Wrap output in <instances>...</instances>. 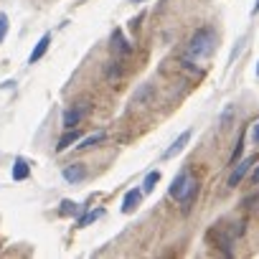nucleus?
I'll use <instances>...</instances> for the list:
<instances>
[{"label": "nucleus", "mask_w": 259, "mask_h": 259, "mask_svg": "<svg viewBox=\"0 0 259 259\" xmlns=\"http://www.w3.org/2000/svg\"><path fill=\"white\" fill-rule=\"evenodd\" d=\"M107 81L109 84H119L122 81V64L119 61H112L109 69H107Z\"/></svg>", "instance_id": "nucleus-15"}, {"label": "nucleus", "mask_w": 259, "mask_h": 259, "mask_svg": "<svg viewBox=\"0 0 259 259\" xmlns=\"http://www.w3.org/2000/svg\"><path fill=\"white\" fill-rule=\"evenodd\" d=\"M49 44H51V33H44V36H41V41L36 44V49L31 51V56H28V64H36V61H41V59H44V54L49 51Z\"/></svg>", "instance_id": "nucleus-8"}, {"label": "nucleus", "mask_w": 259, "mask_h": 259, "mask_svg": "<svg viewBox=\"0 0 259 259\" xmlns=\"http://www.w3.org/2000/svg\"><path fill=\"white\" fill-rule=\"evenodd\" d=\"M251 13H254V16L259 13V0H256V6H254V11H251Z\"/></svg>", "instance_id": "nucleus-23"}, {"label": "nucleus", "mask_w": 259, "mask_h": 259, "mask_svg": "<svg viewBox=\"0 0 259 259\" xmlns=\"http://www.w3.org/2000/svg\"><path fill=\"white\" fill-rule=\"evenodd\" d=\"M188 140H191V130H186V133H181V138H178V140H176V143H173V145H170L168 150H165V158H173V155H178V153H181V150L186 148V143H188Z\"/></svg>", "instance_id": "nucleus-12"}, {"label": "nucleus", "mask_w": 259, "mask_h": 259, "mask_svg": "<svg viewBox=\"0 0 259 259\" xmlns=\"http://www.w3.org/2000/svg\"><path fill=\"white\" fill-rule=\"evenodd\" d=\"M102 213H104L102 208H97V211H87V213H84V216L76 221V226H89V224H92V221H97Z\"/></svg>", "instance_id": "nucleus-18"}, {"label": "nucleus", "mask_w": 259, "mask_h": 259, "mask_svg": "<svg viewBox=\"0 0 259 259\" xmlns=\"http://www.w3.org/2000/svg\"><path fill=\"white\" fill-rule=\"evenodd\" d=\"M241 150H244V135L236 140V148H234V153H231V165H234V163H239V158H241Z\"/></svg>", "instance_id": "nucleus-19"}, {"label": "nucleus", "mask_w": 259, "mask_h": 259, "mask_svg": "<svg viewBox=\"0 0 259 259\" xmlns=\"http://www.w3.org/2000/svg\"><path fill=\"white\" fill-rule=\"evenodd\" d=\"M153 99H155L153 84H143V87L133 94V104H153Z\"/></svg>", "instance_id": "nucleus-6"}, {"label": "nucleus", "mask_w": 259, "mask_h": 259, "mask_svg": "<svg viewBox=\"0 0 259 259\" xmlns=\"http://www.w3.org/2000/svg\"><path fill=\"white\" fill-rule=\"evenodd\" d=\"M251 138H254V143L259 145V124H254V130H251Z\"/></svg>", "instance_id": "nucleus-21"}, {"label": "nucleus", "mask_w": 259, "mask_h": 259, "mask_svg": "<svg viewBox=\"0 0 259 259\" xmlns=\"http://www.w3.org/2000/svg\"><path fill=\"white\" fill-rule=\"evenodd\" d=\"M133 3H145V0H133Z\"/></svg>", "instance_id": "nucleus-24"}, {"label": "nucleus", "mask_w": 259, "mask_h": 259, "mask_svg": "<svg viewBox=\"0 0 259 259\" xmlns=\"http://www.w3.org/2000/svg\"><path fill=\"white\" fill-rule=\"evenodd\" d=\"M59 213H61V216H76V213H79V203H74V201H61Z\"/></svg>", "instance_id": "nucleus-17"}, {"label": "nucleus", "mask_w": 259, "mask_h": 259, "mask_svg": "<svg viewBox=\"0 0 259 259\" xmlns=\"http://www.w3.org/2000/svg\"><path fill=\"white\" fill-rule=\"evenodd\" d=\"M107 140V133H94V135H89L87 140H81V145H76V150H92L94 145H99V143H104Z\"/></svg>", "instance_id": "nucleus-14"}, {"label": "nucleus", "mask_w": 259, "mask_h": 259, "mask_svg": "<svg viewBox=\"0 0 259 259\" xmlns=\"http://www.w3.org/2000/svg\"><path fill=\"white\" fill-rule=\"evenodd\" d=\"M256 71H259V69H256Z\"/></svg>", "instance_id": "nucleus-25"}, {"label": "nucleus", "mask_w": 259, "mask_h": 259, "mask_svg": "<svg viewBox=\"0 0 259 259\" xmlns=\"http://www.w3.org/2000/svg\"><path fill=\"white\" fill-rule=\"evenodd\" d=\"M84 178H87V168H84L81 163H71V165L64 168V181L79 183V181H84Z\"/></svg>", "instance_id": "nucleus-5"}, {"label": "nucleus", "mask_w": 259, "mask_h": 259, "mask_svg": "<svg viewBox=\"0 0 259 259\" xmlns=\"http://www.w3.org/2000/svg\"><path fill=\"white\" fill-rule=\"evenodd\" d=\"M79 138H81V135H79V130H76V127L66 130V133L61 135V140H59V145H56V150H59V153H64L66 148H71L74 143H79Z\"/></svg>", "instance_id": "nucleus-10"}, {"label": "nucleus", "mask_w": 259, "mask_h": 259, "mask_svg": "<svg viewBox=\"0 0 259 259\" xmlns=\"http://www.w3.org/2000/svg\"><path fill=\"white\" fill-rule=\"evenodd\" d=\"M112 51L119 54V56H127V54H133V44H127L122 31H114L112 33Z\"/></svg>", "instance_id": "nucleus-7"}, {"label": "nucleus", "mask_w": 259, "mask_h": 259, "mask_svg": "<svg viewBox=\"0 0 259 259\" xmlns=\"http://www.w3.org/2000/svg\"><path fill=\"white\" fill-rule=\"evenodd\" d=\"M170 196H173V198L188 211L191 203H193L196 196H198V181H193L188 170H181V173L176 176L173 186H170Z\"/></svg>", "instance_id": "nucleus-1"}, {"label": "nucleus", "mask_w": 259, "mask_h": 259, "mask_svg": "<svg viewBox=\"0 0 259 259\" xmlns=\"http://www.w3.org/2000/svg\"><path fill=\"white\" fill-rule=\"evenodd\" d=\"M31 176V168H28V163L23 160V158H18L16 163H13V181H26Z\"/></svg>", "instance_id": "nucleus-13"}, {"label": "nucleus", "mask_w": 259, "mask_h": 259, "mask_svg": "<svg viewBox=\"0 0 259 259\" xmlns=\"http://www.w3.org/2000/svg\"><path fill=\"white\" fill-rule=\"evenodd\" d=\"M140 196H143V191H127L124 193V198H122V213H133L135 208H138V203H140Z\"/></svg>", "instance_id": "nucleus-9"}, {"label": "nucleus", "mask_w": 259, "mask_h": 259, "mask_svg": "<svg viewBox=\"0 0 259 259\" xmlns=\"http://www.w3.org/2000/svg\"><path fill=\"white\" fill-rule=\"evenodd\" d=\"M251 183H254V186H256V183H259V168H256V170H254V173H251Z\"/></svg>", "instance_id": "nucleus-22"}, {"label": "nucleus", "mask_w": 259, "mask_h": 259, "mask_svg": "<svg viewBox=\"0 0 259 259\" xmlns=\"http://www.w3.org/2000/svg\"><path fill=\"white\" fill-rule=\"evenodd\" d=\"M254 163H256V155H254V158H246V160H241V163H234V173L229 176V186H231V188H234V186H239Z\"/></svg>", "instance_id": "nucleus-3"}, {"label": "nucleus", "mask_w": 259, "mask_h": 259, "mask_svg": "<svg viewBox=\"0 0 259 259\" xmlns=\"http://www.w3.org/2000/svg\"><path fill=\"white\" fill-rule=\"evenodd\" d=\"M81 117H84V109H76V107H69V109L64 112V127H66V130H71V127H76V124L81 122Z\"/></svg>", "instance_id": "nucleus-11"}, {"label": "nucleus", "mask_w": 259, "mask_h": 259, "mask_svg": "<svg viewBox=\"0 0 259 259\" xmlns=\"http://www.w3.org/2000/svg\"><path fill=\"white\" fill-rule=\"evenodd\" d=\"M208 239H211V241H213V244H216V246H219V249L226 254V256H231V254H234V249H231V244H234V236H231V234H224L221 229H219V231L213 229V231H208Z\"/></svg>", "instance_id": "nucleus-4"}, {"label": "nucleus", "mask_w": 259, "mask_h": 259, "mask_svg": "<svg viewBox=\"0 0 259 259\" xmlns=\"http://www.w3.org/2000/svg\"><path fill=\"white\" fill-rule=\"evenodd\" d=\"M213 46H216L213 28H198L191 36V41H188V54L196 56V59H203V56H211L213 54Z\"/></svg>", "instance_id": "nucleus-2"}, {"label": "nucleus", "mask_w": 259, "mask_h": 259, "mask_svg": "<svg viewBox=\"0 0 259 259\" xmlns=\"http://www.w3.org/2000/svg\"><path fill=\"white\" fill-rule=\"evenodd\" d=\"M158 181H160V170H150L145 176V181H143V193H153V188H155Z\"/></svg>", "instance_id": "nucleus-16"}, {"label": "nucleus", "mask_w": 259, "mask_h": 259, "mask_svg": "<svg viewBox=\"0 0 259 259\" xmlns=\"http://www.w3.org/2000/svg\"><path fill=\"white\" fill-rule=\"evenodd\" d=\"M6 36H8V16L0 13V44L6 41Z\"/></svg>", "instance_id": "nucleus-20"}]
</instances>
